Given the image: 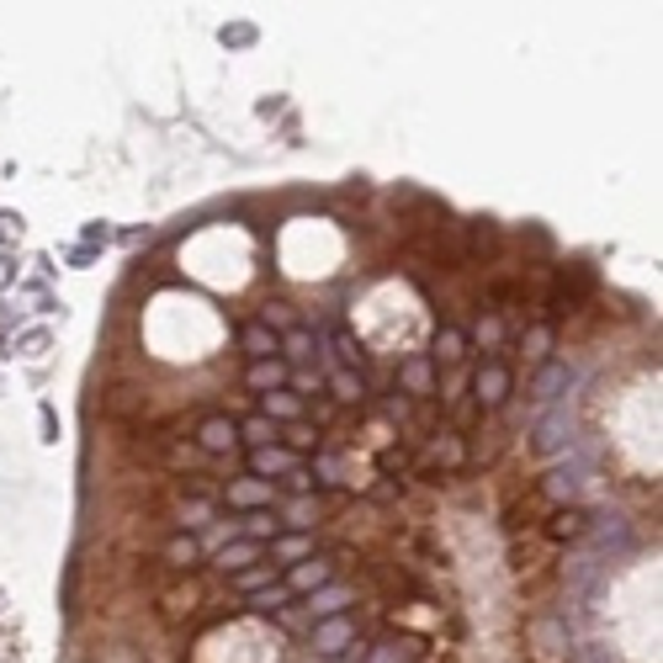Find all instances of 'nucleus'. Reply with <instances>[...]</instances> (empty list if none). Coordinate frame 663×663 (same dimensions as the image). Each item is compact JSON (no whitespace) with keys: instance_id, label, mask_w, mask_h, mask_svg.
<instances>
[{"instance_id":"nucleus-1","label":"nucleus","mask_w":663,"mask_h":663,"mask_svg":"<svg viewBox=\"0 0 663 663\" xmlns=\"http://www.w3.org/2000/svg\"><path fill=\"white\" fill-rule=\"evenodd\" d=\"M472 398H478V409H499V404L509 398V367H504L499 356L472 372Z\"/></svg>"},{"instance_id":"nucleus-2","label":"nucleus","mask_w":663,"mask_h":663,"mask_svg":"<svg viewBox=\"0 0 663 663\" xmlns=\"http://www.w3.org/2000/svg\"><path fill=\"white\" fill-rule=\"evenodd\" d=\"M197 446L208 456H223V452H234L240 446V425L229 415H208L202 425H197Z\"/></svg>"},{"instance_id":"nucleus-3","label":"nucleus","mask_w":663,"mask_h":663,"mask_svg":"<svg viewBox=\"0 0 663 663\" xmlns=\"http://www.w3.org/2000/svg\"><path fill=\"white\" fill-rule=\"evenodd\" d=\"M334 574V563L330 557H303V563H292V574H287V589L292 594H314V589H324Z\"/></svg>"},{"instance_id":"nucleus-4","label":"nucleus","mask_w":663,"mask_h":663,"mask_svg":"<svg viewBox=\"0 0 663 663\" xmlns=\"http://www.w3.org/2000/svg\"><path fill=\"white\" fill-rule=\"evenodd\" d=\"M351 637H356V626L345 622V616H330V622L314 626V653L334 659V653H345V648H351Z\"/></svg>"},{"instance_id":"nucleus-5","label":"nucleus","mask_w":663,"mask_h":663,"mask_svg":"<svg viewBox=\"0 0 663 663\" xmlns=\"http://www.w3.org/2000/svg\"><path fill=\"white\" fill-rule=\"evenodd\" d=\"M568 388H574V367H568V361H541V372H537V398L541 404H557Z\"/></svg>"},{"instance_id":"nucleus-6","label":"nucleus","mask_w":663,"mask_h":663,"mask_svg":"<svg viewBox=\"0 0 663 663\" xmlns=\"http://www.w3.org/2000/svg\"><path fill=\"white\" fill-rule=\"evenodd\" d=\"M552 541H579L584 531H589V515L584 509H568V504H557L552 515H547V526H541Z\"/></svg>"},{"instance_id":"nucleus-7","label":"nucleus","mask_w":663,"mask_h":663,"mask_svg":"<svg viewBox=\"0 0 663 663\" xmlns=\"http://www.w3.org/2000/svg\"><path fill=\"white\" fill-rule=\"evenodd\" d=\"M240 351H245L249 361H277L282 334H271L266 324H245V330H240Z\"/></svg>"},{"instance_id":"nucleus-8","label":"nucleus","mask_w":663,"mask_h":663,"mask_svg":"<svg viewBox=\"0 0 663 663\" xmlns=\"http://www.w3.org/2000/svg\"><path fill=\"white\" fill-rule=\"evenodd\" d=\"M345 605H351V589H345V584H324V589L308 594V616H319V622L345 616Z\"/></svg>"},{"instance_id":"nucleus-9","label":"nucleus","mask_w":663,"mask_h":663,"mask_svg":"<svg viewBox=\"0 0 663 663\" xmlns=\"http://www.w3.org/2000/svg\"><path fill=\"white\" fill-rule=\"evenodd\" d=\"M292 467H297V456L282 452V446H260V452H249V472H255L260 483H266L271 472H277V478H287Z\"/></svg>"},{"instance_id":"nucleus-10","label":"nucleus","mask_w":663,"mask_h":663,"mask_svg":"<svg viewBox=\"0 0 663 663\" xmlns=\"http://www.w3.org/2000/svg\"><path fill=\"white\" fill-rule=\"evenodd\" d=\"M494 249H499V229L489 218H472V223H467V249H462V260H489Z\"/></svg>"},{"instance_id":"nucleus-11","label":"nucleus","mask_w":663,"mask_h":663,"mask_svg":"<svg viewBox=\"0 0 663 663\" xmlns=\"http://www.w3.org/2000/svg\"><path fill=\"white\" fill-rule=\"evenodd\" d=\"M260 563V541H223V552H218V568L223 574H245V568H255Z\"/></svg>"},{"instance_id":"nucleus-12","label":"nucleus","mask_w":663,"mask_h":663,"mask_svg":"<svg viewBox=\"0 0 663 663\" xmlns=\"http://www.w3.org/2000/svg\"><path fill=\"white\" fill-rule=\"evenodd\" d=\"M398 382H404L415 398H425V393L435 388V361H430V356H415V361H404V367H398Z\"/></svg>"},{"instance_id":"nucleus-13","label":"nucleus","mask_w":663,"mask_h":663,"mask_svg":"<svg viewBox=\"0 0 663 663\" xmlns=\"http://www.w3.org/2000/svg\"><path fill=\"white\" fill-rule=\"evenodd\" d=\"M255 393H282V382H287V367L282 361H249V377H245Z\"/></svg>"},{"instance_id":"nucleus-14","label":"nucleus","mask_w":663,"mask_h":663,"mask_svg":"<svg viewBox=\"0 0 663 663\" xmlns=\"http://www.w3.org/2000/svg\"><path fill=\"white\" fill-rule=\"evenodd\" d=\"M277 419H266V415H249L245 425H240V441H245L249 452H260V446H277Z\"/></svg>"},{"instance_id":"nucleus-15","label":"nucleus","mask_w":663,"mask_h":663,"mask_svg":"<svg viewBox=\"0 0 663 663\" xmlns=\"http://www.w3.org/2000/svg\"><path fill=\"white\" fill-rule=\"evenodd\" d=\"M462 356H467V334L452 330V324H446V330H435V351H430V361H446V367H456Z\"/></svg>"},{"instance_id":"nucleus-16","label":"nucleus","mask_w":663,"mask_h":663,"mask_svg":"<svg viewBox=\"0 0 663 663\" xmlns=\"http://www.w3.org/2000/svg\"><path fill=\"white\" fill-rule=\"evenodd\" d=\"M330 388H334V398H340V404H361V398H367V377L345 372V367L330 377Z\"/></svg>"},{"instance_id":"nucleus-17","label":"nucleus","mask_w":663,"mask_h":663,"mask_svg":"<svg viewBox=\"0 0 663 663\" xmlns=\"http://www.w3.org/2000/svg\"><path fill=\"white\" fill-rule=\"evenodd\" d=\"M165 563H170V568H186V574H192V568L202 563V547H197V537H175V541H170Z\"/></svg>"},{"instance_id":"nucleus-18","label":"nucleus","mask_w":663,"mask_h":663,"mask_svg":"<svg viewBox=\"0 0 663 663\" xmlns=\"http://www.w3.org/2000/svg\"><path fill=\"white\" fill-rule=\"evenodd\" d=\"M234 584H240L245 594H260V589L277 584V563H255V568H245V574H234Z\"/></svg>"},{"instance_id":"nucleus-19","label":"nucleus","mask_w":663,"mask_h":663,"mask_svg":"<svg viewBox=\"0 0 663 663\" xmlns=\"http://www.w3.org/2000/svg\"><path fill=\"white\" fill-rule=\"evenodd\" d=\"M303 415V398H297V393H287V388H282V393H266V419H297Z\"/></svg>"},{"instance_id":"nucleus-20","label":"nucleus","mask_w":663,"mask_h":663,"mask_svg":"<svg viewBox=\"0 0 663 663\" xmlns=\"http://www.w3.org/2000/svg\"><path fill=\"white\" fill-rule=\"evenodd\" d=\"M330 345H334V356L345 361V372H351V367H361V340H356L351 330H330Z\"/></svg>"},{"instance_id":"nucleus-21","label":"nucleus","mask_w":663,"mask_h":663,"mask_svg":"<svg viewBox=\"0 0 663 663\" xmlns=\"http://www.w3.org/2000/svg\"><path fill=\"white\" fill-rule=\"evenodd\" d=\"M271 489L260 483V478H245V483H229V504H266Z\"/></svg>"},{"instance_id":"nucleus-22","label":"nucleus","mask_w":663,"mask_h":663,"mask_svg":"<svg viewBox=\"0 0 663 663\" xmlns=\"http://www.w3.org/2000/svg\"><path fill=\"white\" fill-rule=\"evenodd\" d=\"M249 605H255V611H287V605H292V589H287V584H271V589L249 594Z\"/></svg>"},{"instance_id":"nucleus-23","label":"nucleus","mask_w":663,"mask_h":663,"mask_svg":"<svg viewBox=\"0 0 663 663\" xmlns=\"http://www.w3.org/2000/svg\"><path fill=\"white\" fill-rule=\"evenodd\" d=\"M282 356H287V361H308V356H314V334H308V330H287V334H282Z\"/></svg>"},{"instance_id":"nucleus-24","label":"nucleus","mask_w":663,"mask_h":663,"mask_svg":"<svg viewBox=\"0 0 663 663\" xmlns=\"http://www.w3.org/2000/svg\"><path fill=\"white\" fill-rule=\"evenodd\" d=\"M266 537H277V520H271L266 509L245 515V541H266Z\"/></svg>"},{"instance_id":"nucleus-25","label":"nucleus","mask_w":663,"mask_h":663,"mask_svg":"<svg viewBox=\"0 0 663 663\" xmlns=\"http://www.w3.org/2000/svg\"><path fill=\"white\" fill-rule=\"evenodd\" d=\"M271 557H282V563H303L308 557V537H282L271 547Z\"/></svg>"},{"instance_id":"nucleus-26","label":"nucleus","mask_w":663,"mask_h":663,"mask_svg":"<svg viewBox=\"0 0 663 663\" xmlns=\"http://www.w3.org/2000/svg\"><path fill=\"white\" fill-rule=\"evenodd\" d=\"M547 351H552V330L537 324V330L526 334V356H531V361H547Z\"/></svg>"},{"instance_id":"nucleus-27","label":"nucleus","mask_w":663,"mask_h":663,"mask_svg":"<svg viewBox=\"0 0 663 663\" xmlns=\"http://www.w3.org/2000/svg\"><path fill=\"white\" fill-rule=\"evenodd\" d=\"M367 663H409V648L388 637V642H377V648H372V659H367Z\"/></svg>"},{"instance_id":"nucleus-28","label":"nucleus","mask_w":663,"mask_h":663,"mask_svg":"<svg viewBox=\"0 0 663 663\" xmlns=\"http://www.w3.org/2000/svg\"><path fill=\"white\" fill-rule=\"evenodd\" d=\"M266 330H292V303H266V319H260Z\"/></svg>"},{"instance_id":"nucleus-29","label":"nucleus","mask_w":663,"mask_h":663,"mask_svg":"<svg viewBox=\"0 0 663 663\" xmlns=\"http://www.w3.org/2000/svg\"><path fill=\"white\" fill-rule=\"evenodd\" d=\"M314 515H319V504H308V499H297V504H287V526H292V531L314 526Z\"/></svg>"},{"instance_id":"nucleus-30","label":"nucleus","mask_w":663,"mask_h":663,"mask_svg":"<svg viewBox=\"0 0 663 663\" xmlns=\"http://www.w3.org/2000/svg\"><path fill=\"white\" fill-rule=\"evenodd\" d=\"M208 520H212V504H208V499H192V504L181 509V526H208Z\"/></svg>"},{"instance_id":"nucleus-31","label":"nucleus","mask_w":663,"mask_h":663,"mask_svg":"<svg viewBox=\"0 0 663 663\" xmlns=\"http://www.w3.org/2000/svg\"><path fill=\"white\" fill-rule=\"evenodd\" d=\"M223 42H229V48H249V42H255V27H249V22H234V27H223Z\"/></svg>"},{"instance_id":"nucleus-32","label":"nucleus","mask_w":663,"mask_h":663,"mask_svg":"<svg viewBox=\"0 0 663 663\" xmlns=\"http://www.w3.org/2000/svg\"><path fill=\"white\" fill-rule=\"evenodd\" d=\"M287 489H292V494H297V499H308V489H314V472H303V467H292V472H287Z\"/></svg>"},{"instance_id":"nucleus-33","label":"nucleus","mask_w":663,"mask_h":663,"mask_svg":"<svg viewBox=\"0 0 663 663\" xmlns=\"http://www.w3.org/2000/svg\"><path fill=\"white\" fill-rule=\"evenodd\" d=\"M107 240H112V229H107V223H90V229H85V249H90V245H107Z\"/></svg>"},{"instance_id":"nucleus-34","label":"nucleus","mask_w":663,"mask_h":663,"mask_svg":"<svg viewBox=\"0 0 663 663\" xmlns=\"http://www.w3.org/2000/svg\"><path fill=\"white\" fill-rule=\"evenodd\" d=\"M292 388H297V398H303V393H319V377H314V372H297V377H292Z\"/></svg>"},{"instance_id":"nucleus-35","label":"nucleus","mask_w":663,"mask_h":663,"mask_svg":"<svg viewBox=\"0 0 663 663\" xmlns=\"http://www.w3.org/2000/svg\"><path fill=\"white\" fill-rule=\"evenodd\" d=\"M287 441L297 446V452H308V446H314V430H303V425H297V430H287Z\"/></svg>"},{"instance_id":"nucleus-36","label":"nucleus","mask_w":663,"mask_h":663,"mask_svg":"<svg viewBox=\"0 0 663 663\" xmlns=\"http://www.w3.org/2000/svg\"><path fill=\"white\" fill-rule=\"evenodd\" d=\"M478 340H483V345H494V340H499V319H483V324H478Z\"/></svg>"}]
</instances>
